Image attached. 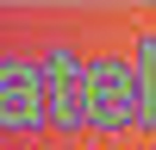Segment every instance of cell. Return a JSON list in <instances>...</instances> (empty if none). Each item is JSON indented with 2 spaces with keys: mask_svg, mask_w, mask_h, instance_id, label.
<instances>
[]
</instances>
